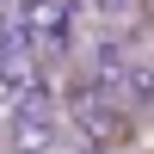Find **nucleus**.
Returning <instances> with one entry per match:
<instances>
[{
    "mask_svg": "<svg viewBox=\"0 0 154 154\" xmlns=\"http://www.w3.org/2000/svg\"><path fill=\"white\" fill-rule=\"evenodd\" d=\"M6 148L12 154H49L56 148V117L43 105H12L6 111Z\"/></svg>",
    "mask_w": 154,
    "mask_h": 154,
    "instance_id": "nucleus-2",
    "label": "nucleus"
},
{
    "mask_svg": "<svg viewBox=\"0 0 154 154\" xmlns=\"http://www.w3.org/2000/svg\"><path fill=\"white\" fill-rule=\"evenodd\" d=\"M68 117H74V130H80L99 154H111V148L130 142V117H123V105L105 93V86H93V80H74V86H68Z\"/></svg>",
    "mask_w": 154,
    "mask_h": 154,
    "instance_id": "nucleus-1",
    "label": "nucleus"
},
{
    "mask_svg": "<svg viewBox=\"0 0 154 154\" xmlns=\"http://www.w3.org/2000/svg\"><path fill=\"white\" fill-rule=\"evenodd\" d=\"M68 6H62V0H31V6H25V31L37 37V49H62L68 43Z\"/></svg>",
    "mask_w": 154,
    "mask_h": 154,
    "instance_id": "nucleus-3",
    "label": "nucleus"
}]
</instances>
